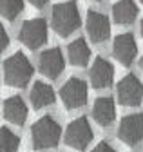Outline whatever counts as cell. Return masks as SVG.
Returning a JSON list of instances; mask_svg holds the SVG:
<instances>
[{"label": "cell", "mask_w": 143, "mask_h": 152, "mask_svg": "<svg viewBox=\"0 0 143 152\" xmlns=\"http://www.w3.org/2000/svg\"><path fill=\"white\" fill-rule=\"evenodd\" d=\"M82 24L80 9L74 0H67V2H60L53 7L51 11V26L60 36H69L74 33Z\"/></svg>", "instance_id": "cell-1"}, {"label": "cell", "mask_w": 143, "mask_h": 152, "mask_svg": "<svg viewBox=\"0 0 143 152\" xmlns=\"http://www.w3.org/2000/svg\"><path fill=\"white\" fill-rule=\"evenodd\" d=\"M33 72L34 69L24 53H15L4 62V80L11 87H26Z\"/></svg>", "instance_id": "cell-2"}, {"label": "cell", "mask_w": 143, "mask_h": 152, "mask_svg": "<svg viewBox=\"0 0 143 152\" xmlns=\"http://www.w3.org/2000/svg\"><path fill=\"white\" fill-rule=\"evenodd\" d=\"M60 136H62V129H60L58 121H55L51 116L40 118L31 129L33 147L38 148V150L56 147L60 141Z\"/></svg>", "instance_id": "cell-3"}, {"label": "cell", "mask_w": 143, "mask_h": 152, "mask_svg": "<svg viewBox=\"0 0 143 152\" xmlns=\"http://www.w3.org/2000/svg\"><path fill=\"white\" fill-rule=\"evenodd\" d=\"M63 140H65L67 147H71V148H76V150L87 148L89 143L93 141V129H91V123L87 121V118L80 116L71 121L65 129Z\"/></svg>", "instance_id": "cell-4"}, {"label": "cell", "mask_w": 143, "mask_h": 152, "mask_svg": "<svg viewBox=\"0 0 143 152\" xmlns=\"http://www.w3.org/2000/svg\"><path fill=\"white\" fill-rule=\"evenodd\" d=\"M20 42L29 49H38L47 42V24L44 18H31L26 20L18 33Z\"/></svg>", "instance_id": "cell-5"}, {"label": "cell", "mask_w": 143, "mask_h": 152, "mask_svg": "<svg viewBox=\"0 0 143 152\" xmlns=\"http://www.w3.org/2000/svg\"><path fill=\"white\" fill-rule=\"evenodd\" d=\"M87 83L82 78H69L63 87L60 89V98L65 105V109L73 110V109H80L87 103Z\"/></svg>", "instance_id": "cell-6"}, {"label": "cell", "mask_w": 143, "mask_h": 152, "mask_svg": "<svg viewBox=\"0 0 143 152\" xmlns=\"http://www.w3.org/2000/svg\"><path fill=\"white\" fill-rule=\"evenodd\" d=\"M143 100V83L136 74H127L118 82V102L125 107H136Z\"/></svg>", "instance_id": "cell-7"}, {"label": "cell", "mask_w": 143, "mask_h": 152, "mask_svg": "<svg viewBox=\"0 0 143 152\" xmlns=\"http://www.w3.org/2000/svg\"><path fill=\"white\" fill-rule=\"evenodd\" d=\"M118 138L125 145H138L143 141V114H127L118 127Z\"/></svg>", "instance_id": "cell-8"}, {"label": "cell", "mask_w": 143, "mask_h": 152, "mask_svg": "<svg viewBox=\"0 0 143 152\" xmlns=\"http://www.w3.org/2000/svg\"><path fill=\"white\" fill-rule=\"evenodd\" d=\"M112 53L116 56V60L123 65H131L136 60L138 54V45H136V38L131 33H123L114 38V45Z\"/></svg>", "instance_id": "cell-9"}, {"label": "cell", "mask_w": 143, "mask_h": 152, "mask_svg": "<svg viewBox=\"0 0 143 152\" xmlns=\"http://www.w3.org/2000/svg\"><path fill=\"white\" fill-rule=\"evenodd\" d=\"M38 67L42 71V74H45L47 78L55 80L62 74L63 67H65V60H63V54L58 47H53V49H47L40 54V62H38Z\"/></svg>", "instance_id": "cell-10"}, {"label": "cell", "mask_w": 143, "mask_h": 152, "mask_svg": "<svg viewBox=\"0 0 143 152\" xmlns=\"http://www.w3.org/2000/svg\"><path fill=\"white\" fill-rule=\"evenodd\" d=\"M87 33L89 38L94 42V44H101L105 42L111 34V24H109V18H107L103 13L98 11H89L87 13Z\"/></svg>", "instance_id": "cell-11"}, {"label": "cell", "mask_w": 143, "mask_h": 152, "mask_svg": "<svg viewBox=\"0 0 143 152\" xmlns=\"http://www.w3.org/2000/svg\"><path fill=\"white\" fill-rule=\"evenodd\" d=\"M114 80V67L109 60L96 58L91 67V83L94 89H107L112 85Z\"/></svg>", "instance_id": "cell-12"}, {"label": "cell", "mask_w": 143, "mask_h": 152, "mask_svg": "<svg viewBox=\"0 0 143 152\" xmlns=\"http://www.w3.org/2000/svg\"><path fill=\"white\" fill-rule=\"evenodd\" d=\"M93 118L98 125L101 127H109L114 123V118H116V105H114V100L111 96H101V98H96L94 105H93Z\"/></svg>", "instance_id": "cell-13"}, {"label": "cell", "mask_w": 143, "mask_h": 152, "mask_svg": "<svg viewBox=\"0 0 143 152\" xmlns=\"http://www.w3.org/2000/svg\"><path fill=\"white\" fill-rule=\"evenodd\" d=\"M4 118L13 125H24L27 120V105L20 96H9L4 103Z\"/></svg>", "instance_id": "cell-14"}, {"label": "cell", "mask_w": 143, "mask_h": 152, "mask_svg": "<svg viewBox=\"0 0 143 152\" xmlns=\"http://www.w3.org/2000/svg\"><path fill=\"white\" fill-rule=\"evenodd\" d=\"M139 9L134 0H118L112 6V20L120 26H127L136 20Z\"/></svg>", "instance_id": "cell-15"}, {"label": "cell", "mask_w": 143, "mask_h": 152, "mask_svg": "<svg viewBox=\"0 0 143 152\" xmlns=\"http://www.w3.org/2000/svg\"><path fill=\"white\" fill-rule=\"evenodd\" d=\"M56 100V94H55V89H53L49 83H44V82H36L31 89V103L34 109H44V107H49L53 105Z\"/></svg>", "instance_id": "cell-16"}, {"label": "cell", "mask_w": 143, "mask_h": 152, "mask_svg": "<svg viewBox=\"0 0 143 152\" xmlns=\"http://www.w3.org/2000/svg\"><path fill=\"white\" fill-rule=\"evenodd\" d=\"M67 54H69V62L73 65L85 67L89 58H91V49H89L83 38H76V40H73L67 45Z\"/></svg>", "instance_id": "cell-17"}, {"label": "cell", "mask_w": 143, "mask_h": 152, "mask_svg": "<svg viewBox=\"0 0 143 152\" xmlns=\"http://www.w3.org/2000/svg\"><path fill=\"white\" fill-rule=\"evenodd\" d=\"M18 148H20V138L7 127H4L0 130V152H18Z\"/></svg>", "instance_id": "cell-18"}, {"label": "cell", "mask_w": 143, "mask_h": 152, "mask_svg": "<svg viewBox=\"0 0 143 152\" xmlns=\"http://www.w3.org/2000/svg\"><path fill=\"white\" fill-rule=\"evenodd\" d=\"M0 11L7 20H15L24 11V0H0Z\"/></svg>", "instance_id": "cell-19"}, {"label": "cell", "mask_w": 143, "mask_h": 152, "mask_svg": "<svg viewBox=\"0 0 143 152\" xmlns=\"http://www.w3.org/2000/svg\"><path fill=\"white\" fill-rule=\"evenodd\" d=\"M91 152H116V148L114 147H111L109 143H105V141H101V143H98Z\"/></svg>", "instance_id": "cell-20"}, {"label": "cell", "mask_w": 143, "mask_h": 152, "mask_svg": "<svg viewBox=\"0 0 143 152\" xmlns=\"http://www.w3.org/2000/svg\"><path fill=\"white\" fill-rule=\"evenodd\" d=\"M0 33H2V49H6L9 45V36H7V31L6 29H0Z\"/></svg>", "instance_id": "cell-21"}, {"label": "cell", "mask_w": 143, "mask_h": 152, "mask_svg": "<svg viewBox=\"0 0 143 152\" xmlns=\"http://www.w3.org/2000/svg\"><path fill=\"white\" fill-rule=\"evenodd\" d=\"M29 2H31L34 7H44V6L49 2V0H29Z\"/></svg>", "instance_id": "cell-22"}, {"label": "cell", "mask_w": 143, "mask_h": 152, "mask_svg": "<svg viewBox=\"0 0 143 152\" xmlns=\"http://www.w3.org/2000/svg\"><path fill=\"white\" fill-rule=\"evenodd\" d=\"M141 34H143V20H141Z\"/></svg>", "instance_id": "cell-23"}, {"label": "cell", "mask_w": 143, "mask_h": 152, "mask_svg": "<svg viewBox=\"0 0 143 152\" xmlns=\"http://www.w3.org/2000/svg\"><path fill=\"white\" fill-rule=\"evenodd\" d=\"M141 69H143V56H141Z\"/></svg>", "instance_id": "cell-24"}, {"label": "cell", "mask_w": 143, "mask_h": 152, "mask_svg": "<svg viewBox=\"0 0 143 152\" xmlns=\"http://www.w3.org/2000/svg\"><path fill=\"white\" fill-rule=\"evenodd\" d=\"M141 2H143V0H141Z\"/></svg>", "instance_id": "cell-25"}]
</instances>
